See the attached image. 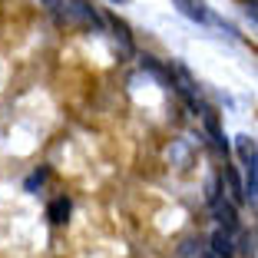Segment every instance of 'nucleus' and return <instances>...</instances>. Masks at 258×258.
<instances>
[{"label": "nucleus", "mask_w": 258, "mask_h": 258, "mask_svg": "<svg viewBox=\"0 0 258 258\" xmlns=\"http://www.w3.org/2000/svg\"><path fill=\"white\" fill-rule=\"evenodd\" d=\"M235 152L245 166V192L258 199V143L251 136H235Z\"/></svg>", "instance_id": "f257e3e1"}, {"label": "nucleus", "mask_w": 258, "mask_h": 258, "mask_svg": "<svg viewBox=\"0 0 258 258\" xmlns=\"http://www.w3.org/2000/svg\"><path fill=\"white\" fill-rule=\"evenodd\" d=\"M60 7H63V14H67V20L76 23V27H86V30H99V27H103V17H99L86 0H60Z\"/></svg>", "instance_id": "f03ea898"}, {"label": "nucleus", "mask_w": 258, "mask_h": 258, "mask_svg": "<svg viewBox=\"0 0 258 258\" xmlns=\"http://www.w3.org/2000/svg\"><path fill=\"white\" fill-rule=\"evenodd\" d=\"M172 4L179 7V14L189 17V20H196V23H209V27H222L225 33H235L225 20H219V17L209 10V4H202V0H172Z\"/></svg>", "instance_id": "7ed1b4c3"}, {"label": "nucleus", "mask_w": 258, "mask_h": 258, "mask_svg": "<svg viewBox=\"0 0 258 258\" xmlns=\"http://www.w3.org/2000/svg\"><path fill=\"white\" fill-rule=\"evenodd\" d=\"M172 73H175V83H172V86H175L179 93H182V99L189 103L192 109H199V83L192 80V73L182 67V63H175V67H172Z\"/></svg>", "instance_id": "20e7f679"}, {"label": "nucleus", "mask_w": 258, "mask_h": 258, "mask_svg": "<svg viewBox=\"0 0 258 258\" xmlns=\"http://www.w3.org/2000/svg\"><path fill=\"white\" fill-rule=\"evenodd\" d=\"M235 232L238 228H228V225H219L212 232V251L219 258H235V245H238V238H235Z\"/></svg>", "instance_id": "39448f33"}, {"label": "nucleus", "mask_w": 258, "mask_h": 258, "mask_svg": "<svg viewBox=\"0 0 258 258\" xmlns=\"http://www.w3.org/2000/svg\"><path fill=\"white\" fill-rule=\"evenodd\" d=\"M67 215H70V199L67 196L53 199V202L46 205V219L53 222V225H63V222H67Z\"/></svg>", "instance_id": "423d86ee"}, {"label": "nucleus", "mask_w": 258, "mask_h": 258, "mask_svg": "<svg viewBox=\"0 0 258 258\" xmlns=\"http://www.w3.org/2000/svg\"><path fill=\"white\" fill-rule=\"evenodd\" d=\"M202 116H205V129H209V136L215 139V149L228 156V146H225V136H222V129H219V119H215L212 113H202Z\"/></svg>", "instance_id": "0eeeda50"}, {"label": "nucleus", "mask_w": 258, "mask_h": 258, "mask_svg": "<svg viewBox=\"0 0 258 258\" xmlns=\"http://www.w3.org/2000/svg\"><path fill=\"white\" fill-rule=\"evenodd\" d=\"M109 27H113L116 40H119V46L126 50V53H133V37H129V27L122 20H116V17H109Z\"/></svg>", "instance_id": "6e6552de"}, {"label": "nucleus", "mask_w": 258, "mask_h": 258, "mask_svg": "<svg viewBox=\"0 0 258 258\" xmlns=\"http://www.w3.org/2000/svg\"><path fill=\"white\" fill-rule=\"evenodd\" d=\"M245 10H248V17L258 23V0H245Z\"/></svg>", "instance_id": "1a4fd4ad"}, {"label": "nucleus", "mask_w": 258, "mask_h": 258, "mask_svg": "<svg viewBox=\"0 0 258 258\" xmlns=\"http://www.w3.org/2000/svg\"><path fill=\"white\" fill-rule=\"evenodd\" d=\"M205 258H219V255H215V251H212V255H205Z\"/></svg>", "instance_id": "9d476101"}, {"label": "nucleus", "mask_w": 258, "mask_h": 258, "mask_svg": "<svg viewBox=\"0 0 258 258\" xmlns=\"http://www.w3.org/2000/svg\"><path fill=\"white\" fill-rule=\"evenodd\" d=\"M116 4H122V0H116Z\"/></svg>", "instance_id": "9b49d317"}]
</instances>
